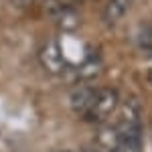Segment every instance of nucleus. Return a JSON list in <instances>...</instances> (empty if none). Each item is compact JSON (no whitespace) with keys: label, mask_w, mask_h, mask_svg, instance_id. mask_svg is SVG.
I'll list each match as a JSON object with an SVG mask.
<instances>
[{"label":"nucleus","mask_w":152,"mask_h":152,"mask_svg":"<svg viewBox=\"0 0 152 152\" xmlns=\"http://www.w3.org/2000/svg\"><path fill=\"white\" fill-rule=\"evenodd\" d=\"M118 102H120V97H118L116 89H112V87L99 89L97 95H95V99H94V105L89 107V112H87L83 118H85L89 124H97V126H102V124L107 122V118L116 112Z\"/></svg>","instance_id":"1"},{"label":"nucleus","mask_w":152,"mask_h":152,"mask_svg":"<svg viewBox=\"0 0 152 152\" xmlns=\"http://www.w3.org/2000/svg\"><path fill=\"white\" fill-rule=\"evenodd\" d=\"M39 59L43 63V67L51 73H63L67 63H65V57H63V51L59 47L57 41H49L43 45L41 53H39Z\"/></svg>","instance_id":"2"},{"label":"nucleus","mask_w":152,"mask_h":152,"mask_svg":"<svg viewBox=\"0 0 152 152\" xmlns=\"http://www.w3.org/2000/svg\"><path fill=\"white\" fill-rule=\"evenodd\" d=\"M95 95H97V89H94V87L87 85V83L75 87V89L71 91V97H69L71 110L77 112V114H81V116H85V114L89 112V107L94 105Z\"/></svg>","instance_id":"3"},{"label":"nucleus","mask_w":152,"mask_h":152,"mask_svg":"<svg viewBox=\"0 0 152 152\" xmlns=\"http://www.w3.org/2000/svg\"><path fill=\"white\" fill-rule=\"evenodd\" d=\"M99 71H102V59L95 53V55H89L87 59H83L81 63L73 69V77L71 79L79 81V83H87V81H91L94 77H97Z\"/></svg>","instance_id":"4"},{"label":"nucleus","mask_w":152,"mask_h":152,"mask_svg":"<svg viewBox=\"0 0 152 152\" xmlns=\"http://www.w3.org/2000/svg\"><path fill=\"white\" fill-rule=\"evenodd\" d=\"M95 144L104 152L116 150V146L120 144V132H118L116 124H102L95 134Z\"/></svg>","instance_id":"5"},{"label":"nucleus","mask_w":152,"mask_h":152,"mask_svg":"<svg viewBox=\"0 0 152 152\" xmlns=\"http://www.w3.org/2000/svg\"><path fill=\"white\" fill-rule=\"evenodd\" d=\"M132 2L134 0H107V4H105V8H104V23L107 26L118 24L128 14Z\"/></svg>","instance_id":"6"},{"label":"nucleus","mask_w":152,"mask_h":152,"mask_svg":"<svg viewBox=\"0 0 152 152\" xmlns=\"http://www.w3.org/2000/svg\"><path fill=\"white\" fill-rule=\"evenodd\" d=\"M55 18H57L59 26L63 28V31H73V28H77L79 26V14L73 10V8H61V10L55 14Z\"/></svg>","instance_id":"7"},{"label":"nucleus","mask_w":152,"mask_h":152,"mask_svg":"<svg viewBox=\"0 0 152 152\" xmlns=\"http://www.w3.org/2000/svg\"><path fill=\"white\" fill-rule=\"evenodd\" d=\"M136 43H138V47H142V49H146V51L152 53V24H144L140 31H138Z\"/></svg>","instance_id":"8"},{"label":"nucleus","mask_w":152,"mask_h":152,"mask_svg":"<svg viewBox=\"0 0 152 152\" xmlns=\"http://www.w3.org/2000/svg\"><path fill=\"white\" fill-rule=\"evenodd\" d=\"M55 2H59L61 6H65V8H73L75 4H79L81 0H55Z\"/></svg>","instance_id":"9"},{"label":"nucleus","mask_w":152,"mask_h":152,"mask_svg":"<svg viewBox=\"0 0 152 152\" xmlns=\"http://www.w3.org/2000/svg\"><path fill=\"white\" fill-rule=\"evenodd\" d=\"M63 152H69V150H63Z\"/></svg>","instance_id":"10"},{"label":"nucleus","mask_w":152,"mask_h":152,"mask_svg":"<svg viewBox=\"0 0 152 152\" xmlns=\"http://www.w3.org/2000/svg\"><path fill=\"white\" fill-rule=\"evenodd\" d=\"M150 81H152V77H150Z\"/></svg>","instance_id":"11"}]
</instances>
